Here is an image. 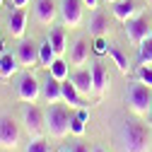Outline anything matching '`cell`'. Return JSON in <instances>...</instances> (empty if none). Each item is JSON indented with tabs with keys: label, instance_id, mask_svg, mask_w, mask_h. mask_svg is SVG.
I'll use <instances>...</instances> for the list:
<instances>
[{
	"label": "cell",
	"instance_id": "1",
	"mask_svg": "<svg viewBox=\"0 0 152 152\" xmlns=\"http://www.w3.org/2000/svg\"><path fill=\"white\" fill-rule=\"evenodd\" d=\"M126 102H128L130 111L135 113V116H147L150 109H152V87H147L140 80H135V82L128 87Z\"/></svg>",
	"mask_w": 152,
	"mask_h": 152
},
{
	"label": "cell",
	"instance_id": "2",
	"mask_svg": "<svg viewBox=\"0 0 152 152\" xmlns=\"http://www.w3.org/2000/svg\"><path fill=\"white\" fill-rule=\"evenodd\" d=\"M44 116H46V130L51 133L53 138H65L68 133H70V111L61 104H51L46 111H44Z\"/></svg>",
	"mask_w": 152,
	"mask_h": 152
},
{
	"label": "cell",
	"instance_id": "3",
	"mask_svg": "<svg viewBox=\"0 0 152 152\" xmlns=\"http://www.w3.org/2000/svg\"><path fill=\"white\" fill-rule=\"evenodd\" d=\"M123 145H126V152H150V140H147L145 126L128 121L123 128Z\"/></svg>",
	"mask_w": 152,
	"mask_h": 152
},
{
	"label": "cell",
	"instance_id": "4",
	"mask_svg": "<svg viewBox=\"0 0 152 152\" xmlns=\"http://www.w3.org/2000/svg\"><path fill=\"white\" fill-rule=\"evenodd\" d=\"M126 36H128V41L140 46L145 39L152 36V17L147 12H142V15H135L133 20H128L126 22Z\"/></svg>",
	"mask_w": 152,
	"mask_h": 152
},
{
	"label": "cell",
	"instance_id": "5",
	"mask_svg": "<svg viewBox=\"0 0 152 152\" xmlns=\"http://www.w3.org/2000/svg\"><path fill=\"white\" fill-rule=\"evenodd\" d=\"M58 12H61V20H63L65 27L77 29L85 20V3L82 0H61Z\"/></svg>",
	"mask_w": 152,
	"mask_h": 152
},
{
	"label": "cell",
	"instance_id": "6",
	"mask_svg": "<svg viewBox=\"0 0 152 152\" xmlns=\"http://www.w3.org/2000/svg\"><path fill=\"white\" fill-rule=\"evenodd\" d=\"M17 61H20V68H36L39 65V44H34L29 39H22L20 46H17Z\"/></svg>",
	"mask_w": 152,
	"mask_h": 152
},
{
	"label": "cell",
	"instance_id": "7",
	"mask_svg": "<svg viewBox=\"0 0 152 152\" xmlns=\"http://www.w3.org/2000/svg\"><path fill=\"white\" fill-rule=\"evenodd\" d=\"M17 97H20L22 102H27V104H36L39 97H41L39 80H36L34 75H24V77L20 80V85H17Z\"/></svg>",
	"mask_w": 152,
	"mask_h": 152
},
{
	"label": "cell",
	"instance_id": "8",
	"mask_svg": "<svg viewBox=\"0 0 152 152\" xmlns=\"http://www.w3.org/2000/svg\"><path fill=\"white\" fill-rule=\"evenodd\" d=\"M20 145V128L12 118H0V147L5 150H15Z\"/></svg>",
	"mask_w": 152,
	"mask_h": 152
},
{
	"label": "cell",
	"instance_id": "9",
	"mask_svg": "<svg viewBox=\"0 0 152 152\" xmlns=\"http://www.w3.org/2000/svg\"><path fill=\"white\" fill-rule=\"evenodd\" d=\"M24 128H27V133H29L31 138H39L41 133H44V128H46V116H44V111L36 109L34 104L24 111Z\"/></svg>",
	"mask_w": 152,
	"mask_h": 152
},
{
	"label": "cell",
	"instance_id": "10",
	"mask_svg": "<svg viewBox=\"0 0 152 152\" xmlns=\"http://www.w3.org/2000/svg\"><path fill=\"white\" fill-rule=\"evenodd\" d=\"M34 15H36V22L44 24V27H53L56 17H58V7H56L53 0H36V7H34Z\"/></svg>",
	"mask_w": 152,
	"mask_h": 152
},
{
	"label": "cell",
	"instance_id": "11",
	"mask_svg": "<svg viewBox=\"0 0 152 152\" xmlns=\"http://www.w3.org/2000/svg\"><path fill=\"white\" fill-rule=\"evenodd\" d=\"M7 29L12 39H24V31H27V7H17L15 12H10L7 17Z\"/></svg>",
	"mask_w": 152,
	"mask_h": 152
},
{
	"label": "cell",
	"instance_id": "12",
	"mask_svg": "<svg viewBox=\"0 0 152 152\" xmlns=\"http://www.w3.org/2000/svg\"><path fill=\"white\" fill-rule=\"evenodd\" d=\"M70 82L75 85V89H77L82 97H89V94H94V82H92V70L87 68H77L72 75H70Z\"/></svg>",
	"mask_w": 152,
	"mask_h": 152
},
{
	"label": "cell",
	"instance_id": "13",
	"mask_svg": "<svg viewBox=\"0 0 152 152\" xmlns=\"http://www.w3.org/2000/svg\"><path fill=\"white\" fill-rule=\"evenodd\" d=\"M89 51H92V44L87 39H77L70 46V63L75 68H85L89 63Z\"/></svg>",
	"mask_w": 152,
	"mask_h": 152
},
{
	"label": "cell",
	"instance_id": "14",
	"mask_svg": "<svg viewBox=\"0 0 152 152\" xmlns=\"http://www.w3.org/2000/svg\"><path fill=\"white\" fill-rule=\"evenodd\" d=\"M41 97H44L48 104H61V102H63V82L48 75V80L41 85Z\"/></svg>",
	"mask_w": 152,
	"mask_h": 152
},
{
	"label": "cell",
	"instance_id": "15",
	"mask_svg": "<svg viewBox=\"0 0 152 152\" xmlns=\"http://www.w3.org/2000/svg\"><path fill=\"white\" fill-rule=\"evenodd\" d=\"M92 82H94V94L97 97H102V94L109 89V72L102 63H92Z\"/></svg>",
	"mask_w": 152,
	"mask_h": 152
},
{
	"label": "cell",
	"instance_id": "16",
	"mask_svg": "<svg viewBox=\"0 0 152 152\" xmlns=\"http://www.w3.org/2000/svg\"><path fill=\"white\" fill-rule=\"evenodd\" d=\"M111 12H113V17H116L118 22H128V20H133V17L138 15V7H135V3L133 0H118V3H113L111 5Z\"/></svg>",
	"mask_w": 152,
	"mask_h": 152
},
{
	"label": "cell",
	"instance_id": "17",
	"mask_svg": "<svg viewBox=\"0 0 152 152\" xmlns=\"http://www.w3.org/2000/svg\"><path fill=\"white\" fill-rule=\"evenodd\" d=\"M63 104H68L70 109H87V104L82 102V94L75 89V85L70 82V77L63 82Z\"/></svg>",
	"mask_w": 152,
	"mask_h": 152
},
{
	"label": "cell",
	"instance_id": "18",
	"mask_svg": "<svg viewBox=\"0 0 152 152\" xmlns=\"http://www.w3.org/2000/svg\"><path fill=\"white\" fill-rule=\"evenodd\" d=\"M48 41L56 51V56H63L65 48H68V34H65V27H51V34H48Z\"/></svg>",
	"mask_w": 152,
	"mask_h": 152
},
{
	"label": "cell",
	"instance_id": "19",
	"mask_svg": "<svg viewBox=\"0 0 152 152\" xmlns=\"http://www.w3.org/2000/svg\"><path fill=\"white\" fill-rule=\"evenodd\" d=\"M17 70H20V61H17V56H12V53H0V77H3V80H10Z\"/></svg>",
	"mask_w": 152,
	"mask_h": 152
},
{
	"label": "cell",
	"instance_id": "20",
	"mask_svg": "<svg viewBox=\"0 0 152 152\" xmlns=\"http://www.w3.org/2000/svg\"><path fill=\"white\" fill-rule=\"evenodd\" d=\"M89 34L92 36H106L109 34V15L94 12V17L89 20Z\"/></svg>",
	"mask_w": 152,
	"mask_h": 152
},
{
	"label": "cell",
	"instance_id": "21",
	"mask_svg": "<svg viewBox=\"0 0 152 152\" xmlns=\"http://www.w3.org/2000/svg\"><path fill=\"white\" fill-rule=\"evenodd\" d=\"M56 58H58V56H56L51 41H48V39L41 41V44H39V68H51V63H53Z\"/></svg>",
	"mask_w": 152,
	"mask_h": 152
},
{
	"label": "cell",
	"instance_id": "22",
	"mask_svg": "<svg viewBox=\"0 0 152 152\" xmlns=\"http://www.w3.org/2000/svg\"><path fill=\"white\" fill-rule=\"evenodd\" d=\"M48 75H51V77H56V80H61V82H65V80L70 77L68 63L61 58V56H58V58H56V61L51 63V68H48Z\"/></svg>",
	"mask_w": 152,
	"mask_h": 152
},
{
	"label": "cell",
	"instance_id": "23",
	"mask_svg": "<svg viewBox=\"0 0 152 152\" xmlns=\"http://www.w3.org/2000/svg\"><path fill=\"white\" fill-rule=\"evenodd\" d=\"M109 56H111V58H113V63H116V68L123 72V75H128V56L118 48V46H113V44H109Z\"/></svg>",
	"mask_w": 152,
	"mask_h": 152
},
{
	"label": "cell",
	"instance_id": "24",
	"mask_svg": "<svg viewBox=\"0 0 152 152\" xmlns=\"http://www.w3.org/2000/svg\"><path fill=\"white\" fill-rule=\"evenodd\" d=\"M138 63L140 65H152V36L145 39L140 44V51H138Z\"/></svg>",
	"mask_w": 152,
	"mask_h": 152
},
{
	"label": "cell",
	"instance_id": "25",
	"mask_svg": "<svg viewBox=\"0 0 152 152\" xmlns=\"http://www.w3.org/2000/svg\"><path fill=\"white\" fill-rule=\"evenodd\" d=\"M24 152H51V145L39 135V138H31V142L27 145V150Z\"/></svg>",
	"mask_w": 152,
	"mask_h": 152
},
{
	"label": "cell",
	"instance_id": "26",
	"mask_svg": "<svg viewBox=\"0 0 152 152\" xmlns=\"http://www.w3.org/2000/svg\"><path fill=\"white\" fill-rule=\"evenodd\" d=\"M85 130H87V126H85V121H82L80 116H72V118H70V133H72L75 138H82Z\"/></svg>",
	"mask_w": 152,
	"mask_h": 152
},
{
	"label": "cell",
	"instance_id": "27",
	"mask_svg": "<svg viewBox=\"0 0 152 152\" xmlns=\"http://www.w3.org/2000/svg\"><path fill=\"white\" fill-rule=\"evenodd\" d=\"M92 51L97 53V56L109 53V41L104 39V36H94V41H92Z\"/></svg>",
	"mask_w": 152,
	"mask_h": 152
},
{
	"label": "cell",
	"instance_id": "28",
	"mask_svg": "<svg viewBox=\"0 0 152 152\" xmlns=\"http://www.w3.org/2000/svg\"><path fill=\"white\" fill-rule=\"evenodd\" d=\"M138 80L147 87H152V65H140L138 68Z\"/></svg>",
	"mask_w": 152,
	"mask_h": 152
},
{
	"label": "cell",
	"instance_id": "29",
	"mask_svg": "<svg viewBox=\"0 0 152 152\" xmlns=\"http://www.w3.org/2000/svg\"><path fill=\"white\" fill-rule=\"evenodd\" d=\"M70 152H89V147H87L85 142H75V145L70 147Z\"/></svg>",
	"mask_w": 152,
	"mask_h": 152
},
{
	"label": "cell",
	"instance_id": "30",
	"mask_svg": "<svg viewBox=\"0 0 152 152\" xmlns=\"http://www.w3.org/2000/svg\"><path fill=\"white\" fill-rule=\"evenodd\" d=\"M85 3V7H89V10H97L99 7V0H82Z\"/></svg>",
	"mask_w": 152,
	"mask_h": 152
},
{
	"label": "cell",
	"instance_id": "31",
	"mask_svg": "<svg viewBox=\"0 0 152 152\" xmlns=\"http://www.w3.org/2000/svg\"><path fill=\"white\" fill-rule=\"evenodd\" d=\"M77 116H80V118L87 123V121H89V111H87V109H80V113H77Z\"/></svg>",
	"mask_w": 152,
	"mask_h": 152
},
{
	"label": "cell",
	"instance_id": "32",
	"mask_svg": "<svg viewBox=\"0 0 152 152\" xmlns=\"http://www.w3.org/2000/svg\"><path fill=\"white\" fill-rule=\"evenodd\" d=\"M12 5H15V7H27L29 0H12Z\"/></svg>",
	"mask_w": 152,
	"mask_h": 152
},
{
	"label": "cell",
	"instance_id": "33",
	"mask_svg": "<svg viewBox=\"0 0 152 152\" xmlns=\"http://www.w3.org/2000/svg\"><path fill=\"white\" fill-rule=\"evenodd\" d=\"M106 3H111V5H113V3H118V0H106Z\"/></svg>",
	"mask_w": 152,
	"mask_h": 152
},
{
	"label": "cell",
	"instance_id": "34",
	"mask_svg": "<svg viewBox=\"0 0 152 152\" xmlns=\"http://www.w3.org/2000/svg\"><path fill=\"white\" fill-rule=\"evenodd\" d=\"M147 116H150V121H152V109H150V113H147Z\"/></svg>",
	"mask_w": 152,
	"mask_h": 152
},
{
	"label": "cell",
	"instance_id": "35",
	"mask_svg": "<svg viewBox=\"0 0 152 152\" xmlns=\"http://www.w3.org/2000/svg\"><path fill=\"white\" fill-rule=\"evenodd\" d=\"M94 152H104V150H94Z\"/></svg>",
	"mask_w": 152,
	"mask_h": 152
},
{
	"label": "cell",
	"instance_id": "36",
	"mask_svg": "<svg viewBox=\"0 0 152 152\" xmlns=\"http://www.w3.org/2000/svg\"><path fill=\"white\" fill-rule=\"evenodd\" d=\"M61 152H68V150H61Z\"/></svg>",
	"mask_w": 152,
	"mask_h": 152
},
{
	"label": "cell",
	"instance_id": "37",
	"mask_svg": "<svg viewBox=\"0 0 152 152\" xmlns=\"http://www.w3.org/2000/svg\"><path fill=\"white\" fill-rule=\"evenodd\" d=\"M0 5H3V0H0Z\"/></svg>",
	"mask_w": 152,
	"mask_h": 152
},
{
	"label": "cell",
	"instance_id": "38",
	"mask_svg": "<svg viewBox=\"0 0 152 152\" xmlns=\"http://www.w3.org/2000/svg\"><path fill=\"white\" fill-rule=\"evenodd\" d=\"M0 44H3V39H0Z\"/></svg>",
	"mask_w": 152,
	"mask_h": 152
}]
</instances>
